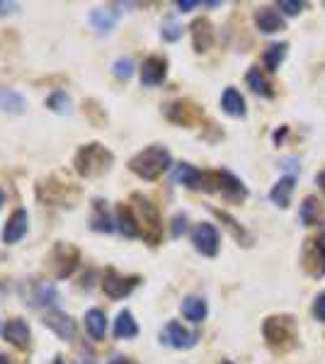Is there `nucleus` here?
<instances>
[{
    "instance_id": "37",
    "label": "nucleus",
    "mask_w": 325,
    "mask_h": 364,
    "mask_svg": "<svg viewBox=\"0 0 325 364\" xmlns=\"http://www.w3.org/2000/svg\"><path fill=\"white\" fill-rule=\"evenodd\" d=\"M187 231V217L185 214H178V217L173 219V236L178 238V236H183Z\"/></svg>"
},
{
    "instance_id": "15",
    "label": "nucleus",
    "mask_w": 325,
    "mask_h": 364,
    "mask_svg": "<svg viewBox=\"0 0 325 364\" xmlns=\"http://www.w3.org/2000/svg\"><path fill=\"white\" fill-rule=\"evenodd\" d=\"M44 325L51 328L61 340H73L75 335V321L63 311H49L47 316H44Z\"/></svg>"
},
{
    "instance_id": "10",
    "label": "nucleus",
    "mask_w": 325,
    "mask_h": 364,
    "mask_svg": "<svg viewBox=\"0 0 325 364\" xmlns=\"http://www.w3.org/2000/svg\"><path fill=\"white\" fill-rule=\"evenodd\" d=\"M161 340L165 345L175 347V350H187V347L195 345V335H192L187 328H183V323H178V321H170L165 325L161 333Z\"/></svg>"
},
{
    "instance_id": "28",
    "label": "nucleus",
    "mask_w": 325,
    "mask_h": 364,
    "mask_svg": "<svg viewBox=\"0 0 325 364\" xmlns=\"http://www.w3.org/2000/svg\"><path fill=\"white\" fill-rule=\"evenodd\" d=\"M321 222H323L321 204H318L316 197H306L304 204H301V224H304V226H316Z\"/></svg>"
},
{
    "instance_id": "7",
    "label": "nucleus",
    "mask_w": 325,
    "mask_h": 364,
    "mask_svg": "<svg viewBox=\"0 0 325 364\" xmlns=\"http://www.w3.org/2000/svg\"><path fill=\"white\" fill-rule=\"evenodd\" d=\"M78 262H80V253L75 245H70V243H59V245L54 248L51 265H54V274H56L59 279L70 277V274L75 272V267H78Z\"/></svg>"
},
{
    "instance_id": "3",
    "label": "nucleus",
    "mask_w": 325,
    "mask_h": 364,
    "mask_svg": "<svg viewBox=\"0 0 325 364\" xmlns=\"http://www.w3.org/2000/svg\"><path fill=\"white\" fill-rule=\"evenodd\" d=\"M131 209H134V217L139 222L141 229V238H146L151 245H158L163 238V222H161V214H158L156 204L151 200H146L143 195H134L131 197Z\"/></svg>"
},
{
    "instance_id": "5",
    "label": "nucleus",
    "mask_w": 325,
    "mask_h": 364,
    "mask_svg": "<svg viewBox=\"0 0 325 364\" xmlns=\"http://www.w3.org/2000/svg\"><path fill=\"white\" fill-rule=\"evenodd\" d=\"M262 335L277 350H289L296 340V321L294 316H269L262 323Z\"/></svg>"
},
{
    "instance_id": "14",
    "label": "nucleus",
    "mask_w": 325,
    "mask_h": 364,
    "mask_svg": "<svg viewBox=\"0 0 325 364\" xmlns=\"http://www.w3.org/2000/svg\"><path fill=\"white\" fill-rule=\"evenodd\" d=\"M190 35H192V47H195L197 54H204L211 49L214 44V30H211V22L207 18H200L190 25Z\"/></svg>"
},
{
    "instance_id": "22",
    "label": "nucleus",
    "mask_w": 325,
    "mask_h": 364,
    "mask_svg": "<svg viewBox=\"0 0 325 364\" xmlns=\"http://www.w3.org/2000/svg\"><path fill=\"white\" fill-rule=\"evenodd\" d=\"M107 202H102V200H95L92 202V214H90V226L95 231H100V233H109V231L114 229V222H112V217H109V212H107V207H104Z\"/></svg>"
},
{
    "instance_id": "33",
    "label": "nucleus",
    "mask_w": 325,
    "mask_h": 364,
    "mask_svg": "<svg viewBox=\"0 0 325 364\" xmlns=\"http://www.w3.org/2000/svg\"><path fill=\"white\" fill-rule=\"evenodd\" d=\"M316 262H318V267H316V277H323L325 274V231H323V236L316 241Z\"/></svg>"
},
{
    "instance_id": "39",
    "label": "nucleus",
    "mask_w": 325,
    "mask_h": 364,
    "mask_svg": "<svg viewBox=\"0 0 325 364\" xmlns=\"http://www.w3.org/2000/svg\"><path fill=\"white\" fill-rule=\"evenodd\" d=\"M197 5H202L200 0H180V3H178V8L183 10V13H187V10L197 8Z\"/></svg>"
},
{
    "instance_id": "26",
    "label": "nucleus",
    "mask_w": 325,
    "mask_h": 364,
    "mask_svg": "<svg viewBox=\"0 0 325 364\" xmlns=\"http://www.w3.org/2000/svg\"><path fill=\"white\" fill-rule=\"evenodd\" d=\"M202 175L197 168H192L190 163H180L178 168H175V182H180V185L190 187V190H200L202 185Z\"/></svg>"
},
{
    "instance_id": "1",
    "label": "nucleus",
    "mask_w": 325,
    "mask_h": 364,
    "mask_svg": "<svg viewBox=\"0 0 325 364\" xmlns=\"http://www.w3.org/2000/svg\"><path fill=\"white\" fill-rule=\"evenodd\" d=\"M173 165V156L163 146H148L129 161V168L141 180H158Z\"/></svg>"
},
{
    "instance_id": "42",
    "label": "nucleus",
    "mask_w": 325,
    "mask_h": 364,
    "mask_svg": "<svg viewBox=\"0 0 325 364\" xmlns=\"http://www.w3.org/2000/svg\"><path fill=\"white\" fill-rule=\"evenodd\" d=\"M318 185H321V187H323V192H325V173L318 175Z\"/></svg>"
},
{
    "instance_id": "18",
    "label": "nucleus",
    "mask_w": 325,
    "mask_h": 364,
    "mask_svg": "<svg viewBox=\"0 0 325 364\" xmlns=\"http://www.w3.org/2000/svg\"><path fill=\"white\" fill-rule=\"evenodd\" d=\"M117 229L122 231V236H126V238H139L141 236L139 222H136L131 204H119L117 207Z\"/></svg>"
},
{
    "instance_id": "24",
    "label": "nucleus",
    "mask_w": 325,
    "mask_h": 364,
    "mask_svg": "<svg viewBox=\"0 0 325 364\" xmlns=\"http://www.w3.org/2000/svg\"><path fill=\"white\" fill-rule=\"evenodd\" d=\"M114 8H117V5H114ZM114 8H97L90 13V22L97 32H109L114 25H117L119 10H114Z\"/></svg>"
},
{
    "instance_id": "27",
    "label": "nucleus",
    "mask_w": 325,
    "mask_h": 364,
    "mask_svg": "<svg viewBox=\"0 0 325 364\" xmlns=\"http://www.w3.org/2000/svg\"><path fill=\"white\" fill-rule=\"evenodd\" d=\"M183 316L192 323H202L207 318V301L200 296H187L183 301Z\"/></svg>"
},
{
    "instance_id": "31",
    "label": "nucleus",
    "mask_w": 325,
    "mask_h": 364,
    "mask_svg": "<svg viewBox=\"0 0 325 364\" xmlns=\"http://www.w3.org/2000/svg\"><path fill=\"white\" fill-rule=\"evenodd\" d=\"M47 107L49 109H54V112H59V114H66L70 109V100H68V95H66L63 90H56L51 97L47 100Z\"/></svg>"
},
{
    "instance_id": "43",
    "label": "nucleus",
    "mask_w": 325,
    "mask_h": 364,
    "mask_svg": "<svg viewBox=\"0 0 325 364\" xmlns=\"http://www.w3.org/2000/svg\"><path fill=\"white\" fill-rule=\"evenodd\" d=\"M0 364H10V360L5 355H0Z\"/></svg>"
},
{
    "instance_id": "25",
    "label": "nucleus",
    "mask_w": 325,
    "mask_h": 364,
    "mask_svg": "<svg viewBox=\"0 0 325 364\" xmlns=\"http://www.w3.org/2000/svg\"><path fill=\"white\" fill-rule=\"evenodd\" d=\"M139 335V325H136L131 311H119L117 321H114V338L117 340H129Z\"/></svg>"
},
{
    "instance_id": "8",
    "label": "nucleus",
    "mask_w": 325,
    "mask_h": 364,
    "mask_svg": "<svg viewBox=\"0 0 325 364\" xmlns=\"http://www.w3.org/2000/svg\"><path fill=\"white\" fill-rule=\"evenodd\" d=\"M139 282H141L139 277H122V274H117L112 267H109L102 277V289L109 299H124V296H129L131 291L136 289Z\"/></svg>"
},
{
    "instance_id": "41",
    "label": "nucleus",
    "mask_w": 325,
    "mask_h": 364,
    "mask_svg": "<svg viewBox=\"0 0 325 364\" xmlns=\"http://www.w3.org/2000/svg\"><path fill=\"white\" fill-rule=\"evenodd\" d=\"M109 364H131V362H129V357H114Z\"/></svg>"
},
{
    "instance_id": "2",
    "label": "nucleus",
    "mask_w": 325,
    "mask_h": 364,
    "mask_svg": "<svg viewBox=\"0 0 325 364\" xmlns=\"http://www.w3.org/2000/svg\"><path fill=\"white\" fill-rule=\"evenodd\" d=\"M114 163V156L109 148H104L102 143H87L82 146L73 158L75 173L80 178H100V175L107 173Z\"/></svg>"
},
{
    "instance_id": "34",
    "label": "nucleus",
    "mask_w": 325,
    "mask_h": 364,
    "mask_svg": "<svg viewBox=\"0 0 325 364\" xmlns=\"http://www.w3.org/2000/svg\"><path fill=\"white\" fill-rule=\"evenodd\" d=\"M214 214H216V217H219V219H221V222H223L226 226H228V229H231V231H233V236H235V238L245 241V231H243V229H240V226H238V224H235V219H231V217H228V214H226V212H219V209H214Z\"/></svg>"
},
{
    "instance_id": "21",
    "label": "nucleus",
    "mask_w": 325,
    "mask_h": 364,
    "mask_svg": "<svg viewBox=\"0 0 325 364\" xmlns=\"http://www.w3.org/2000/svg\"><path fill=\"white\" fill-rule=\"evenodd\" d=\"M85 328L92 335V340H104V335H107V316H104V311L90 308L85 313Z\"/></svg>"
},
{
    "instance_id": "35",
    "label": "nucleus",
    "mask_w": 325,
    "mask_h": 364,
    "mask_svg": "<svg viewBox=\"0 0 325 364\" xmlns=\"http://www.w3.org/2000/svg\"><path fill=\"white\" fill-rule=\"evenodd\" d=\"M304 8H306V5L299 3V0H282V3H279V10H284V15H291V18L299 15Z\"/></svg>"
},
{
    "instance_id": "30",
    "label": "nucleus",
    "mask_w": 325,
    "mask_h": 364,
    "mask_svg": "<svg viewBox=\"0 0 325 364\" xmlns=\"http://www.w3.org/2000/svg\"><path fill=\"white\" fill-rule=\"evenodd\" d=\"M284 56H286V44H282V42L264 49V66H267V71H277Z\"/></svg>"
},
{
    "instance_id": "13",
    "label": "nucleus",
    "mask_w": 325,
    "mask_h": 364,
    "mask_svg": "<svg viewBox=\"0 0 325 364\" xmlns=\"http://www.w3.org/2000/svg\"><path fill=\"white\" fill-rule=\"evenodd\" d=\"M27 226H30V217H27V212H25V209H15V212L10 214L5 229H3V241L8 243V245L22 241V238H25V233H27Z\"/></svg>"
},
{
    "instance_id": "36",
    "label": "nucleus",
    "mask_w": 325,
    "mask_h": 364,
    "mask_svg": "<svg viewBox=\"0 0 325 364\" xmlns=\"http://www.w3.org/2000/svg\"><path fill=\"white\" fill-rule=\"evenodd\" d=\"M313 316L321 323H325V291L316 296V303H313Z\"/></svg>"
},
{
    "instance_id": "23",
    "label": "nucleus",
    "mask_w": 325,
    "mask_h": 364,
    "mask_svg": "<svg viewBox=\"0 0 325 364\" xmlns=\"http://www.w3.org/2000/svg\"><path fill=\"white\" fill-rule=\"evenodd\" d=\"M0 109H3V112H10V114H22L27 109V100L18 90L0 87Z\"/></svg>"
},
{
    "instance_id": "12",
    "label": "nucleus",
    "mask_w": 325,
    "mask_h": 364,
    "mask_svg": "<svg viewBox=\"0 0 325 364\" xmlns=\"http://www.w3.org/2000/svg\"><path fill=\"white\" fill-rule=\"evenodd\" d=\"M168 119L175 121V124H183V126H192L202 119V109L197 107L195 102H187V100H180L175 104L168 107Z\"/></svg>"
},
{
    "instance_id": "20",
    "label": "nucleus",
    "mask_w": 325,
    "mask_h": 364,
    "mask_svg": "<svg viewBox=\"0 0 325 364\" xmlns=\"http://www.w3.org/2000/svg\"><path fill=\"white\" fill-rule=\"evenodd\" d=\"M221 107L231 117H245V100L235 87H226L221 95Z\"/></svg>"
},
{
    "instance_id": "44",
    "label": "nucleus",
    "mask_w": 325,
    "mask_h": 364,
    "mask_svg": "<svg viewBox=\"0 0 325 364\" xmlns=\"http://www.w3.org/2000/svg\"><path fill=\"white\" fill-rule=\"evenodd\" d=\"M3 202H5V195H3V190H0V207H3Z\"/></svg>"
},
{
    "instance_id": "38",
    "label": "nucleus",
    "mask_w": 325,
    "mask_h": 364,
    "mask_svg": "<svg viewBox=\"0 0 325 364\" xmlns=\"http://www.w3.org/2000/svg\"><path fill=\"white\" fill-rule=\"evenodd\" d=\"M163 37H165L168 42L180 40V37H183V27H180V25H168V27L163 30Z\"/></svg>"
},
{
    "instance_id": "17",
    "label": "nucleus",
    "mask_w": 325,
    "mask_h": 364,
    "mask_svg": "<svg viewBox=\"0 0 325 364\" xmlns=\"http://www.w3.org/2000/svg\"><path fill=\"white\" fill-rule=\"evenodd\" d=\"M255 25L257 30L264 32V35H274V32H282L284 30V20L279 15V10L274 8H260L255 13Z\"/></svg>"
},
{
    "instance_id": "40",
    "label": "nucleus",
    "mask_w": 325,
    "mask_h": 364,
    "mask_svg": "<svg viewBox=\"0 0 325 364\" xmlns=\"http://www.w3.org/2000/svg\"><path fill=\"white\" fill-rule=\"evenodd\" d=\"M15 10H18L15 3H0V15H10V13H15Z\"/></svg>"
},
{
    "instance_id": "9",
    "label": "nucleus",
    "mask_w": 325,
    "mask_h": 364,
    "mask_svg": "<svg viewBox=\"0 0 325 364\" xmlns=\"http://www.w3.org/2000/svg\"><path fill=\"white\" fill-rule=\"evenodd\" d=\"M192 243H195V248L202 253V255L214 257L219 253V243H221V238H219L216 226L200 224L195 231H192Z\"/></svg>"
},
{
    "instance_id": "19",
    "label": "nucleus",
    "mask_w": 325,
    "mask_h": 364,
    "mask_svg": "<svg viewBox=\"0 0 325 364\" xmlns=\"http://www.w3.org/2000/svg\"><path fill=\"white\" fill-rule=\"evenodd\" d=\"M294 187H296V178L294 175H286V178H282L274 185V190L269 192V200H272L277 207L286 209L291 202V195H294Z\"/></svg>"
},
{
    "instance_id": "16",
    "label": "nucleus",
    "mask_w": 325,
    "mask_h": 364,
    "mask_svg": "<svg viewBox=\"0 0 325 364\" xmlns=\"http://www.w3.org/2000/svg\"><path fill=\"white\" fill-rule=\"evenodd\" d=\"M3 335L5 340L18 347V350H27V347H30V325L22 321V318H13V321L5 323Z\"/></svg>"
},
{
    "instance_id": "4",
    "label": "nucleus",
    "mask_w": 325,
    "mask_h": 364,
    "mask_svg": "<svg viewBox=\"0 0 325 364\" xmlns=\"http://www.w3.org/2000/svg\"><path fill=\"white\" fill-rule=\"evenodd\" d=\"M200 190L219 192V195L226 197L228 202H240V200H245V197H247V190H245L243 182L235 178V175L226 173V170H216V173H204Z\"/></svg>"
},
{
    "instance_id": "32",
    "label": "nucleus",
    "mask_w": 325,
    "mask_h": 364,
    "mask_svg": "<svg viewBox=\"0 0 325 364\" xmlns=\"http://www.w3.org/2000/svg\"><path fill=\"white\" fill-rule=\"evenodd\" d=\"M131 73H134V61L131 59H117L114 61V75L119 80H129Z\"/></svg>"
},
{
    "instance_id": "6",
    "label": "nucleus",
    "mask_w": 325,
    "mask_h": 364,
    "mask_svg": "<svg viewBox=\"0 0 325 364\" xmlns=\"http://www.w3.org/2000/svg\"><path fill=\"white\" fill-rule=\"evenodd\" d=\"M37 195L42 202L54 204V207H66V204H73L78 200V190L68 182H54V180H42L37 187Z\"/></svg>"
},
{
    "instance_id": "29",
    "label": "nucleus",
    "mask_w": 325,
    "mask_h": 364,
    "mask_svg": "<svg viewBox=\"0 0 325 364\" xmlns=\"http://www.w3.org/2000/svg\"><path fill=\"white\" fill-rule=\"evenodd\" d=\"M245 80H247V85L252 87V92H257V95H264V97H272V87H269V83L264 80L262 71L257 68V66H252V68L247 71Z\"/></svg>"
},
{
    "instance_id": "11",
    "label": "nucleus",
    "mask_w": 325,
    "mask_h": 364,
    "mask_svg": "<svg viewBox=\"0 0 325 364\" xmlns=\"http://www.w3.org/2000/svg\"><path fill=\"white\" fill-rule=\"evenodd\" d=\"M168 75V61L161 56H148L141 66V83L146 87L161 85Z\"/></svg>"
},
{
    "instance_id": "45",
    "label": "nucleus",
    "mask_w": 325,
    "mask_h": 364,
    "mask_svg": "<svg viewBox=\"0 0 325 364\" xmlns=\"http://www.w3.org/2000/svg\"><path fill=\"white\" fill-rule=\"evenodd\" d=\"M221 364H233V362H221Z\"/></svg>"
}]
</instances>
